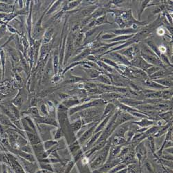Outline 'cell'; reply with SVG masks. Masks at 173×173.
Masks as SVG:
<instances>
[{
	"label": "cell",
	"instance_id": "6da1fadb",
	"mask_svg": "<svg viewBox=\"0 0 173 173\" xmlns=\"http://www.w3.org/2000/svg\"><path fill=\"white\" fill-rule=\"evenodd\" d=\"M111 142H112V141H109L108 143L106 145L105 147H103L100 150H99V154L97 155L96 158L94 159V160L91 161V163L89 164L90 168L94 169L95 170L98 169L103 165L106 159H107V157H108L109 149H110L111 147Z\"/></svg>",
	"mask_w": 173,
	"mask_h": 173
},
{
	"label": "cell",
	"instance_id": "7a4b0ae2",
	"mask_svg": "<svg viewBox=\"0 0 173 173\" xmlns=\"http://www.w3.org/2000/svg\"><path fill=\"white\" fill-rule=\"evenodd\" d=\"M105 100L103 99H96L93 100L92 101L89 102V103H85L84 105H80V106H77V107H74V108L71 109V112L72 114L73 113L77 112L78 111L80 110H85V109L91 108V107H100V106H103V105H105Z\"/></svg>",
	"mask_w": 173,
	"mask_h": 173
},
{
	"label": "cell",
	"instance_id": "3957f363",
	"mask_svg": "<svg viewBox=\"0 0 173 173\" xmlns=\"http://www.w3.org/2000/svg\"><path fill=\"white\" fill-rule=\"evenodd\" d=\"M130 64L131 66L135 68H137L139 69L143 70L146 72V71L151 67L152 65L148 64L145 60L141 56H135L133 59L130 61Z\"/></svg>",
	"mask_w": 173,
	"mask_h": 173
},
{
	"label": "cell",
	"instance_id": "277c9868",
	"mask_svg": "<svg viewBox=\"0 0 173 173\" xmlns=\"http://www.w3.org/2000/svg\"><path fill=\"white\" fill-rule=\"evenodd\" d=\"M141 56L147 62L148 64L152 65V66L159 67L161 68L165 67V65L162 63L161 60L157 56H152V55H148L141 53Z\"/></svg>",
	"mask_w": 173,
	"mask_h": 173
},
{
	"label": "cell",
	"instance_id": "5b68a950",
	"mask_svg": "<svg viewBox=\"0 0 173 173\" xmlns=\"http://www.w3.org/2000/svg\"><path fill=\"white\" fill-rule=\"evenodd\" d=\"M106 55H108L109 57H110V60H112V61L115 62L116 64H117V63H121L120 65L131 66L130 62L126 58H125L124 56H122L121 54H119V53L110 52Z\"/></svg>",
	"mask_w": 173,
	"mask_h": 173
},
{
	"label": "cell",
	"instance_id": "8992f818",
	"mask_svg": "<svg viewBox=\"0 0 173 173\" xmlns=\"http://www.w3.org/2000/svg\"><path fill=\"white\" fill-rule=\"evenodd\" d=\"M139 32V30L135 28H125V29H114L111 31V33L114 34L116 36L118 35H135Z\"/></svg>",
	"mask_w": 173,
	"mask_h": 173
},
{
	"label": "cell",
	"instance_id": "52a82bcc",
	"mask_svg": "<svg viewBox=\"0 0 173 173\" xmlns=\"http://www.w3.org/2000/svg\"><path fill=\"white\" fill-rule=\"evenodd\" d=\"M97 124H98V123H95L94 125H93L91 128H89L86 131L84 132V133L82 135V137H80V139H79V142H80L81 144L86 142V141L89 140V139L92 137L93 134H94V131L95 130H96Z\"/></svg>",
	"mask_w": 173,
	"mask_h": 173
},
{
	"label": "cell",
	"instance_id": "ba28073f",
	"mask_svg": "<svg viewBox=\"0 0 173 173\" xmlns=\"http://www.w3.org/2000/svg\"><path fill=\"white\" fill-rule=\"evenodd\" d=\"M132 123L128 121V122H126V123H123V124L121 125H119V126L116 128L117 130H116L115 136H116V137H124L125 133L128 131L129 128H130V125Z\"/></svg>",
	"mask_w": 173,
	"mask_h": 173
},
{
	"label": "cell",
	"instance_id": "9c48e42d",
	"mask_svg": "<svg viewBox=\"0 0 173 173\" xmlns=\"http://www.w3.org/2000/svg\"><path fill=\"white\" fill-rule=\"evenodd\" d=\"M91 49L89 48L85 49L84 51H82L80 54H79L78 56H76L75 58H73V60H72L71 62H81L82 60H83L87 58L89 55H91Z\"/></svg>",
	"mask_w": 173,
	"mask_h": 173
},
{
	"label": "cell",
	"instance_id": "30bf717a",
	"mask_svg": "<svg viewBox=\"0 0 173 173\" xmlns=\"http://www.w3.org/2000/svg\"><path fill=\"white\" fill-rule=\"evenodd\" d=\"M172 73V72L168 71L166 69H161L160 70H159L158 71L155 72L154 74L151 75L150 77V78H151V80H157V79L163 78V77L166 76L168 75H170Z\"/></svg>",
	"mask_w": 173,
	"mask_h": 173
},
{
	"label": "cell",
	"instance_id": "8fae6325",
	"mask_svg": "<svg viewBox=\"0 0 173 173\" xmlns=\"http://www.w3.org/2000/svg\"><path fill=\"white\" fill-rule=\"evenodd\" d=\"M67 51H66V56H65V62H66L68 60V59L71 56L72 54H73V42H72V40H71V35L69 34V38H68V42H67Z\"/></svg>",
	"mask_w": 173,
	"mask_h": 173
},
{
	"label": "cell",
	"instance_id": "7c38bea8",
	"mask_svg": "<svg viewBox=\"0 0 173 173\" xmlns=\"http://www.w3.org/2000/svg\"><path fill=\"white\" fill-rule=\"evenodd\" d=\"M122 149V146H112L110 147V149H109V157L108 161L112 160V159H114V157H116L117 155L119 154L120 152H121Z\"/></svg>",
	"mask_w": 173,
	"mask_h": 173
},
{
	"label": "cell",
	"instance_id": "4fadbf2b",
	"mask_svg": "<svg viewBox=\"0 0 173 173\" xmlns=\"http://www.w3.org/2000/svg\"><path fill=\"white\" fill-rule=\"evenodd\" d=\"M112 116V114H109V115L107 116H106L105 118H104L103 121H102L99 125H97V126H96V130H95V131H94V134L96 133V132L103 131L104 129L105 128V127L107 126V123H108L109 119H111Z\"/></svg>",
	"mask_w": 173,
	"mask_h": 173
},
{
	"label": "cell",
	"instance_id": "5bb4252c",
	"mask_svg": "<svg viewBox=\"0 0 173 173\" xmlns=\"http://www.w3.org/2000/svg\"><path fill=\"white\" fill-rule=\"evenodd\" d=\"M51 47H52V43L45 44V45H43L42 46L41 49H40V61H41V60H42L45 59V57L46 56V55L48 54L49 51L51 50Z\"/></svg>",
	"mask_w": 173,
	"mask_h": 173
},
{
	"label": "cell",
	"instance_id": "9a60e30c",
	"mask_svg": "<svg viewBox=\"0 0 173 173\" xmlns=\"http://www.w3.org/2000/svg\"><path fill=\"white\" fill-rule=\"evenodd\" d=\"M155 82L158 83L160 85L164 86V87H170V86H172L173 82H172V79H168V78H159V79H157V80H154Z\"/></svg>",
	"mask_w": 173,
	"mask_h": 173
},
{
	"label": "cell",
	"instance_id": "2e32d148",
	"mask_svg": "<svg viewBox=\"0 0 173 173\" xmlns=\"http://www.w3.org/2000/svg\"><path fill=\"white\" fill-rule=\"evenodd\" d=\"M147 45H148V47H149L150 49H151L153 53L156 55V56L158 57L160 59V57H161V52L159 51V50L158 47H157V45H155V43L154 42L152 41V40H148V41H147Z\"/></svg>",
	"mask_w": 173,
	"mask_h": 173
},
{
	"label": "cell",
	"instance_id": "e0dca14e",
	"mask_svg": "<svg viewBox=\"0 0 173 173\" xmlns=\"http://www.w3.org/2000/svg\"><path fill=\"white\" fill-rule=\"evenodd\" d=\"M95 80L99 81L100 82H101V84H107V85H112L111 79L107 76L104 75V74H100L96 78H95Z\"/></svg>",
	"mask_w": 173,
	"mask_h": 173
},
{
	"label": "cell",
	"instance_id": "ac0fdd59",
	"mask_svg": "<svg viewBox=\"0 0 173 173\" xmlns=\"http://www.w3.org/2000/svg\"><path fill=\"white\" fill-rule=\"evenodd\" d=\"M133 123L135 125H138L139 126L142 127V128H147V127H149L154 124V121H150L148 119H143L139 121L133 122Z\"/></svg>",
	"mask_w": 173,
	"mask_h": 173
},
{
	"label": "cell",
	"instance_id": "d6986e66",
	"mask_svg": "<svg viewBox=\"0 0 173 173\" xmlns=\"http://www.w3.org/2000/svg\"><path fill=\"white\" fill-rule=\"evenodd\" d=\"M102 132L103 131H100V132H96V133H95L94 135H93L92 137H91V138L89 139V141H88V143H86V148H90L91 147V146H93V145H94L95 143L96 142L97 140H98V139H99V137H100V135H101Z\"/></svg>",
	"mask_w": 173,
	"mask_h": 173
},
{
	"label": "cell",
	"instance_id": "ffe728a7",
	"mask_svg": "<svg viewBox=\"0 0 173 173\" xmlns=\"http://www.w3.org/2000/svg\"><path fill=\"white\" fill-rule=\"evenodd\" d=\"M127 141L125 140V139L124 137H114V139L112 140V142L111 143L113 146H122L124 143H125Z\"/></svg>",
	"mask_w": 173,
	"mask_h": 173
},
{
	"label": "cell",
	"instance_id": "44dd1931",
	"mask_svg": "<svg viewBox=\"0 0 173 173\" xmlns=\"http://www.w3.org/2000/svg\"><path fill=\"white\" fill-rule=\"evenodd\" d=\"M50 62H48V64L46 66L45 72H44V78H47L46 80H48L49 78L51 77L53 71H54V68H52V66Z\"/></svg>",
	"mask_w": 173,
	"mask_h": 173
},
{
	"label": "cell",
	"instance_id": "7402d4cb",
	"mask_svg": "<svg viewBox=\"0 0 173 173\" xmlns=\"http://www.w3.org/2000/svg\"><path fill=\"white\" fill-rule=\"evenodd\" d=\"M96 9H97L96 6H91L89 8H86L85 9L82 10V11L80 13V15L82 17H89Z\"/></svg>",
	"mask_w": 173,
	"mask_h": 173
},
{
	"label": "cell",
	"instance_id": "603a6c76",
	"mask_svg": "<svg viewBox=\"0 0 173 173\" xmlns=\"http://www.w3.org/2000/svg\"><path fill=\"white\" fill-rule=\"evenodd\" d=\"M53 34H54V29H49L47 31H46L45 35H44V38H43L44 45H45V44H48L50 42L53 36Z\"/></svg>",
	"mask_w": 173,
	"mask_h": 173
},
{
	"label": "cell",
	"instance_id": "cb8c5ba5",
	"mask_svg": "<svg viewBox=\"0 0 173 173\" xmlns=\"http://www.w3.org/2000/svg\"><path fill=\"white\" fill-rule=\"evenodd\" d=\"M116 109V106L112 103H109L107 104V106L105 107V111H104L103 116H102V119H104V118L106 117L109 115V114H111V112H114V109Z\"/></svg>",
	"mask_w": 173,
	"mask_h": 173
},
{
	"label": "cell",
	"instance_id": "d4e9b609",
	"mask_svg": "<svg viewBox=\"0 0 173 173\" xmlns=\"http://www.w3.org/2000/svg\"><path fill=\"white\" fill-rule=\"evenodd\" d=\"M93 23H94V26H100L104 24H110V23L108 22V20H107L106 15H104L103 16L98 17V18H97L96 19H93Z\"/></svg>",
	"mask_w": 173,
	"mask_h": 173
},
{
	"label": "cell",
	"instance_id": "484cf974",
	"mask_svg": "<svg viewBox=\"0 0 173 173\" xmlns=\"http://www.w3.org/2000/svg\"><path fill=\"white\" fill-rule=\"evenodd\" d=\"M146 84L147 86H150V87L153 88V89H166V87H164V86L160 85V84H159L158 83H157V82H155L154 80H148L146 82Z\"/></svg>",
	"mask_w": 173,
	"mask_h": 173
},
{
	"label": "cell",
	"instance_id": "4316f807",
	"mask_svg": "<svg viewBox=\"0 0 173 173\" xmlns=\"http://www.w3.org/2000/svg\"><path fill=\"white\" fill-rule=\"evenodd\" d=\"M96 65H98L99 67H101L103 68V69H105V71H107V72H109V73H112L113 72V69L112 67H111L110 66H109V65H107V64H105V63H104L103 62H102L101 60H98L96 61Z\"/></svg>",
	"mask_w": 173,
	"mask_h": 173
},
{
	"label": "cell",
	"instance_id": "83f0119b",
	"mask_svg": "<svg viewBox=\"0 0 173 173\" xmlns=\"http://www.w3.org/2000/svg\"><path fill=\"white\" fill-rule=\"evenodd\" d=\"M120 97H121V95L119 94V93H116L115 92L107 93L104 95V98H105V99H107V100L115 99V98H120Z\"/></svg>",
	"mask_w": 173,
	"mask_h": 173
},
{
	"label": "cell",
	"instance_id": "f1b7e54d",
	"mask_svg": "<svg viewBox=\"0 0 173 173\" xmlns=\"http://www.w3.org/2000/svg\"><path fill=\"white\" fill-rule=\"evenodd\" d=\"M161 69H162V68L159 67L152 66L151 67L148 69L146 71V74H147V76H150L151 75L154 74L155 72L158 71L159 70Z\"/></svg>",
	"mask_w": 173,
	"mask_h": 173
},
{
	"label": "cell",
	"instance_id": "f546056e",
	"mask_svg": "<svg viewBox=\"0 0 173 173\" xmlns=\"http://www.w3.org/2000/svg\"><path fill=\"white\" fill-rule=\"evenodd\" d=\"M54 62H53V67H54V71L55 72V73H58V65H59V60H58V55L57 54V52L56 54H55L54 55Z\"/></svg>",
	"mask_w": 173,
	"mask_h": 173
},
{
	"label": "cell",
	"instance_id": "4dcf8cb0",
	"mask_svg": "<svg viewBox=\"0 0 173 173\" xmlns=\"http://www.w3.org/2000/svg\"><path fill=\"white\" fill-rule=\"evenodd\" d=\"M82 2V1H71V2L68 3V4L66 6V8H65V10H71L73 8H76L77 6H78L80 3Z\"/></svg>",
	"mask_w": 173,
	"mask_h": 173
},
{
	"label": "cell",
	"instance_id": "1f68e13d",
	"mask_svg": "<svg viewBox=\"0 0 173 173\" xmlns=\"http://www.w3.org/2000/svg\"><path fill=\"white\" fill-rule=\"evenodd\" d=\"M150 2V1L149 0H146V1H141V8L140 10H139V19H140L141 15H142L143 13L145 8H146L147 5Z\"/></svg>",
	"mask_w": 173,
	"mask_h": 173
},
{
	"label": "cell",
	"instance_id": "d6a6232c",
	"mask_svg": "<svg viewBox=\"0 0 173 173\" xmlns=\"http://www.w3.org/2000/svg\"><path fill=\"white\" fill-rule=\"evenodd\" d=\"M88 74L90 76V78H96L100 74V72L99 71L96 69H93L91 68V69H89Z\"/></svg>",
	"mask_w": 173,
	"mask_h": 173
},
{
	"label": "cell",
	"instance_id": "836d02e7",
	"mask_svg": "<svg viewBox=\"0 0 173 173\" xmlns=\"http://www.w3.org/2000/svg\"><path fill=\"white\" fill-rule=\"evenodd\" d=\"M159 130V129L158 127H152V128H150V129H148L146 131V134H145V135L146 136H151L152 135H154L155 133H157V132Z\"/></svg>",
	"mask_w": 173,
	"mask_h": 173
},
{
	"label": "cell",
	"instance_id": "e575fe53",
	"mask_svg": "<svg viewBox=\"0 0 173 173\" xmlns=\"http://www.w3.org/2000/svg\"><path fill=\"white\" fill-rule=\"evenodd\" d=\"M82 125V121H81V120H78V121H77L76 123H73V124L71 125V127H72V128H73V131L76 132L81 128Z\"/></svg>",
	"mask_w": 173,
	"mask_h": 173
},
{
	"label": "cell",
	"instance_id": "d590c367",
	"mask_svg": "<svg viewBox=\"0 0 173 173\" xmlns=\"http://www.w3.org/2000/svg\"><path fill=\"white\" fill-rule=\"evenodd\" d=\"M172 95V91L170 90H164L162 91V96L161 97L164 99H167V98H170Z\"/></svg>",
	"mask_w": 173,
	"mask_h": 173
},
{
	"label": "cell",
	"instance_id": "8d00e7d4",
	"mask_svg": "<svg viewBox=\"0 0 173 173\" xmlns=\"http://www.w3.org/2000/svg\"><path fill=\"white\" fill-rule=\"evenodd\" d=\"M116 35H115L114 34H113V33H106V34H104L101 36V39H103V40H112V39L114 38Z\"/></svg>",
	"mask_w": 173,
	"mask_h": 173
},
{
	"label": "cell",
	"instance_id": "74e56055",
	"mask_svg": "<svg viewBox=\"0 0 173 173\" xmlns=\"http://www.w3.org/2000/svg\"><path fill=\"white\" fill-rule=\"evenodd\" d=\"M66 104V105L68 107H72V106L77 105V104L79 103V101L78 100H68V101L65 102V103Z\"/></svg>",
	"mask_w": 173,
	"mask_h": 173
},
{
	"label": "cell",
	"instance_id": "f35d334b",
	"mask_svg": "<svg viewBox=\"0 0 173 173\" xmlns=\"http://www.w3.org/2000/svg\"><path fill=\"white\" fill-rule=\"evenodd\" d=\"M171 116H172V113H171L170 112H165V113H163V114H161L160 117H161L162 119H165V121H166V119H170Z\"/></svg>",
	"mask_w": 173,
	"mask_h": 173
},
{
	"label": "cell",
	"instance_id": "ab89813d",
	"mask_svg": "<svg viewBox=\"0 0 173 173\" xmlns=\"http://www.w3.org/2000/svg\"><path fill=\"white\" fill-rule=\"evenodd\" d=\"M157 33L159 35H163L165 34V30H164L162 27L159 26V27L157 28Z\"/></svg>",
	"mask_w": 173,
	"mask_h": 173
},
{
	"label": "cell",
	"instance_id": "60d3db41",
	"mask_svg": "<svg viewBox=\"0 0 173 173\" xmlns=\"http://www.w3.org/2000/svg\"><path fill=\"white\" fill-rule=\"evenodd\" d=\"M6 28L5 26H1V27H0V38H1V37L4 35V33H6Z\"/></svg>",
	"mask_w": 173,
	"mask_h": 173
},
{
	"label": "cell",
	"instance_id": "b9f144b4",
	"mask_svg": "<svg viewBox=\"0 0 173 173\" xmlns=\"http://www.w3.org/2000/svg\"><path fill=\"white\" fill-rule=\"evenodd\" d=\"M128 172V169L127 168H125L123 169V170H122L121 171H118V172H116V173H127Z\"/></svg>",
	"mask_w": 173,
	"mask_h": 173
},
{
	"label": "cell",
	"instance_id": "7bdbcfd3",
	"mask_svg": "<svg viewBox=\"0 0 173 173\" xmlns=\"http://www.w3.org/2000/svg\"><path fill=\"white\" fill-rule=\"evenodd\" d=\"M123 1H112V3H114V4H118V3H123Z\"/></svg>",
	"mask_w": 173,
	"mask_h": 173
}]
</instances>
